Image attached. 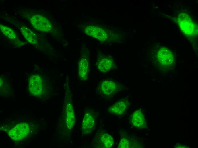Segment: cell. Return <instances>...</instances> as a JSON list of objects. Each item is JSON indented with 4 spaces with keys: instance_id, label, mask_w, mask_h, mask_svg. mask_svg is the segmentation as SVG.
<instances>
[{
    "instance_id": "cell-1",
    "label": "cell",
    "mask_w": 198,
    "mask_h": 148,
    "mask_svg": "<svg viewBox=\"0 0 198 148\" xmlns=\"http://www.w3.org/2000/svg\"><path fill=\"white\" fill-rule=\"evenodd\" d=\"M155 56L156 63L160 71L167 73L172 71L174 67V57L168 48H159L156 51Z\"/></svg>"
},
{
    "instance_id": "cell-2",
    "label": "cell",
    "mask_w": 198,
    "mask_h": 148,
    "mask_svg": "<svg viewBox=\"0 0 198 148\" xmlns=\"http://www.w3.org/2000/svg\"><path fill=\"white\" fill-rule=\"evenodd\" d=\"M66 91L64 115L66 129L70 136L75 124L76 118L72 93L68 84Z\"/></svg>"
},
{
    "instance_id": "cell-3",
    "label": "cell",
    "mask_w": 198,
    "mask_h": 148,
    "mask_svg": "<svg viewBox=\"0 0 198 148\" xmlns=\"http://www.w3.org/2000/svg\"><path fill=\"white\" fill-rule=\"evenodd\" d=\"M123 85L118 82L111 80L101 81L97 88L98 92L102 96L109 97L123 89Z\"/></svg>"
},
{
    "instance_id": "cell-4",
    "label": "cell",
    "mask_w": 198,
    "mask_h": 148,
    "mask_svg": "<svg viewBox=\"0 0 198 148\" xmlns=\"http://www.w3.org/2000/svg\"><path fill=\"white\" fill-rule=\"evenodd\" d=\"M96 114L91 109L87 110L84 114L81 126L82 135L84 136L90 133L95 127Z\"/></svg>"
},
{
    "instance_id": "cell-5",
    "label": "cell",
    "mask_w": 198,
    "mask_h": 148,
    "mask_svg": "<svg viewBox=\"0 0 198 148\" xmlns=\"http://www.w3.org/2000/svg\"><path fill=\"white\" fill-rule=\"evenodd\" d=\"M29 131V127L27 123H20L9 131L8 135L12 139L17 141L25 137Z\"/></svg>"
},
{
    "instance_id": "cell-6",
    "label": "cell",
    "mask_w": 198,
    "mask_h": 148,
    "mask_svg": "<svg viewBox=\"0 0 198 148\" xmlns=\"http://www.w3.org/2000/svg\"><path fill=\"white\" fill-rule=\"evenodd\" d=\"M30 21L34 28L41 31L48 32L52 28V25L50 20L41 15H33L30 19Z\"/></svg>"
},
{
    "instance_id": "cell-7",
    "label": "cell",
    "mask_w": 198,
    "mask_h": 148,
    "mask_svg": "<svg viewBox=\"0 0 198 148\" xmlns=\"http://www.w3.org/2000/svg\"><path fill=\"white\" fill-rule=\"evenodd\" d=\"M94 143L96 147L109 148L113 146L114 141L110 135L103 131L96 135Z\"/></svg>"
},
{
    "instance_id": "cell-8",
    "label": "cell",
    "mask_w": 198,
    "mask_h": 148,
    "mask_svg": "<svg viewBox=\"0 0 198 148\" xmlns=\"http://www.w3.org/2000/svg\"><path fill=\"white\" fill-rule=\"evenodd\" d=\"M86 34L101 41H104L108 38L106 32L102 28L96 26L90 25L84 30Z\"/></svg>"
},
{
    "instance_id": "cell-9",
    "label": "cell",
    "mask_w": 198,
    "mask_h": 148,
    "mask_svg": "<svg viewBox=\"0 0 198 148\" xmlns=\"http://www.w3.org/2000/svg\"><path fill=\"white\" fill-rule=\"evenodd\" d=\"M89 63L87 57L85 55L82 56L78 65V75L81 81H85L87 79L89 71Z\"/></svg>"
},
{
    "instance_id": "cell-10",
    "label": "cell",
    "mask_w": 198,
    "mask_h": 148,
    "mask_svg": "<svg viewBox=\"0 0 198 148\" xmlns=\"http://www.w3.org/2000/svg\"><path fill=\"white\" fill-rule=\"evenodd\" d=\"M29 89L30 92L34 95L38 96L41 94L42 91V82L39 76L34 75L30 77Z\"/></svg>"
},
{
    "instance_id": "cell-11",
    "label": "cell",
    "mask_w": 198,
    "mask_h": 148,
    "mask_svg": "<svg viewBox=\"0 0 198 148\" xmlns=\"http://www.w3.org/2000/svg\"><path fill=\"white\" fill-rule=\"evenodd\" d=\"M129 104L127 100L122 99L111 106L108 108V111L112 114L121 115L125 111Z\"/></svg>"
},
{
    "instance_id": "cell-12",
    "label": "cell",
    "mask_w": 198,
    "mask_h": 148,
    "mask_svg": "<svg viewBox=\"0 0 198 148\" xmlns=\"http://www.w3.org/2000/svg\"><path fill=\"white\" fill-rule=\"evenodd\" d=\"M113 61L109 57L102 56L97 60L96 66L98 70L102 73L109 71L113 66Z\"/></svg>"
},
{
    "instance_id": "cell-13",
    "label": "cell",
    "mask_w": 198,
    "mask_h": 148,
    "mask_svg": "<svg viewBox=\"0 0 198 148\" xmlns=\"http://www.w3.org/2000/svg\"><path fill=\"white\" fill-rule=\"evenodd\" d=\"M131 121L133 126L137 128H146L147 127L144 115L140 110H137L133 114Z\"/></svg>"
},
{
    "instance_id": "cell-14",
    "label": "cell",
    "mask_w": 198,
    "mask_h": 148,
    "mask_svg": "<svg viewBox=\"0 0 198 148\" xmlns=\"http://www.w3.org/2000/svg\"><path fill=\"white\" fill-rule=\"evenodd\" d=\"M21 31L25 38L30 43L35 44L37 43V37L36 35L28 28L23 26Z\"/></svg>"
},
{
    "instance_id": "cell-15",
    "label": "cell",
    "mask_w": 198,
    "mask_h": 148,
    "mask_svg": "<svg viewBox=\"0 0 198 148\" xmlns=\"http://www.w3.org/2000/svg\"><path fill=\"white\" fill-rule=\"evenodd\" d=\"M0 27L1 30L3 33L9 38L13 39L16 38V35L11 28L1 24Z\"/></svg>"
},
{
    "instance_id": "cell-16",
    "label": "cell",
    "mask_w": 198,
    "mask_h": 148,
    "mask_svg": "<svg viewBox=\"0 0 198 148\" xmlns=\"http://www.w3.org/2000/svg\"><path fill=\"white\" fill-rule=\"evenodd\" d=\"M131 142L128 138L126 137L122 138L120 140L118 148H128L131 147Z\"/></svg>"
},
{
    "instance_id": "cell-17",
    "label": "cell",
    "mask_w": 198,
    "mask_h": 148,
    "mask_svg": "<svg viewBox=\"0 0 198 148\" xmlns=\"http://www.w3.org/2000/svg\"><path fill=\"white\" fill-rule=\"evenodd\" d=\"M176 147H178V148H187V147H186V146H185L184 145H180L179 146H177Z\"/></svg>"
}]
</instances>
